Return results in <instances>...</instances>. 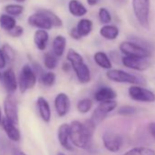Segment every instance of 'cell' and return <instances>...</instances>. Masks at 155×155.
<instances>
[{"mask_svg": "<svg viewBox=\"0 0 155 155\" xmlns=\"http://www.w3.org/2000/svg\"><path fill=\"white\" fill-rule=\"evenodd\" d=\"M69 125V138L73 146L80 149H89L91 144L96 124L90 119L84 122L73 120Z\"/></svg>", "mask_w": 155, "mask_h": 155, "instance_id": "cell-1", "label": "cell"}, {"mask_svg": "<svg viewBox=\"0 0 155 155\" xmlns=\"http://www.w3.org/2000/svg\"><path fill=\"white\" fill-rule=\"evenodd\" d=\"M67 60L74 70L78 81L81 84L89 83L91 80L90 68L84 62L83 57L76 50L69 48L67 53Z\"/></svg>", "mask_w": 155, "mask_h": 155, "instance_id": "cell-2", "label": "cell"}, {"mask_svg": "<svg viewBox=\"0 0 155 155\" xmlns=\"http://www.w3.org/2000/svg\"><path fill=\"white\" fill-rule=\"evenodd\" d=\"M150 0H132V9L138 23L146 30H150Z\"/></svg>", "mask_w": 155, "mask_h": 155, "instance_id": "cell-3", "label": "cell"}, {"mask_svg": "<svg viewBox=\"0 0 155 155\" xmlns=\"http://www.w3.org/2000/svg\"><path fill=\"white\" fill-rule=\"evenodd\" d=\"M106 76L110 81L118 83H129L133 85L146 84L145 80L142 78L121 69H108Z\"/></svg>", "mask_w": 155, "mask_h": 155, "instance_id": "cell-4", "label": "cell"}, {"mask_svg": "<svg viewBox=\"0 0 155 155\" xmlns=\"http://www.w3.org/2000/svg\"><path fill=\"white\" fill-rule=\"evenodd\" d=\"M18 88L21 93H25L28 90H32L37 83V75L31 68V65L25 64L19 74L18 78Z\"/></svg>", "mask_w": 155, "mask_h": 155, "instance_id": "cell-5", "label": "cell"}, {"mask_svg": "<svg viewBox=\"0 0 155 155\" xmlns=\"http://www.w3.org/2000/svg\"><path fill=\"white\" fill-rule=\"evenodd\" d=\"M120 51L128 57H133V58H148L151 56V51L139 46L138 44L127 40L123 41L120 44Z\"/></svg>", "mask_w": 155, "mask_h": 155, "instance_id": "cell-6", "label": "cell"}, {"mask_svg": "<svg viewBox=\"0 0 155 155\" xmlns=\"http://www.w3.org/2000/svg\"><path fill=\"white\" fill-rule=\"evenodd\" d=\"M117 108V102L114 100L110 101H105L100 102L98 107L94 110L91 120L96 124H100L101 121L105 120V118L108 116V114L111 111H113Z\"/></svg>", "mask_w": 155, "mask_h": 155, "instance_id": "cell-7", "label": "cell"}, {"mask_svg": "<svg viewBox=\"0 0 155 155\" xmlns=\"http://www.w3.org/2000/svg\"><path fill=\"white\" fill-rule=\"evenodd\" d=\"M129 95L130 97L136 101L141 102H154L155 101V94L139 85H134L130 87L129 89Z\"/></svg>", "mask_w": 155, "mask_h": 155, "instance_id": "cell-8", "label": "cell"}, {"mask_svg": "<svg viewBox=\"0 0 155 155\" xmlns=\"http://www.w3.org/2000/svg\"><path fill=\"white\" fill-rule=\"evenodd\" d=\"M104 147L110 152H117L122 146V138L120 134L113 131H106L102 136Z\"/></svg>", "mask_w": 155, "mask_h": 155, "instance_id": "cell-9", "label": "cell"}, {"mask_svg": "<svg viewBox=\"0 0 155 155\" xmlns=\"http://www.w3.org/2000/svg\"><path fill=\"white\" fill-rule=\"evenodd\" d=\"M4 112L5 118L13 122L14 124L18 123V109L15 98L12 95L7 96L4 101Z\"/></svg>", "mask_w": 155, "mask_h": 155, "instance_id": "cell-10", "label": "cell"}, {"mask_svg": "<svg viewBox=\"0 0 155 155\" xmlns=\"http://www.w3.org/2000/svg\"><path fill=\"white\" fill-rule=\"evenodd\" d=\"M121 63L126 68L138 70V71L146 70L150 66V62L146 58H133V57H128V56H125L121 58Z\"/></svg>", "mask_w": 155, "mask_h": 155, "instance_id": "cell-11", "label": "cell"}, {"mask_svg": "<svg viewBox=\"0 0 155 155\" xmlns=\"http://www.w3.org/2000/svg\"><path fill=\"white\" fill-rule=\"evenodd\" d=\"M28 23L29 26L36 28L38 29L50 30L53 28L52 24L48 19V18L38 11H37L35 14H33L28 18Z\"/></svg>", "mask_w": 155, "mask_h": 155, "instance_id": "cell-12", "label": "cell"}, {"mask_svg": "<svg viewBox=\"0 0 155 155\" xmlns=\"http://www.w3.org/2000/svg\"><path fill=\"white\" fill-rule=\"evenodd\" d=\"M54 106L59 117L66 116L70 109V100L68 94L64 92L58 93L54 100Z\"/></svg>", "mask_w": 155, "mask_h": 155, "instance_id": "cell-13", "label": "cell"}, {"mask_svg": "<svg viewBox=\"0 0 155 155\" xmlns=\"http://www.w3.org/2000/svg\"><path fill=\"white\" fill-rule=\"evenodd\" d=\"M1 80L3 81L4 86L8 93H13L18 90V79L15 71L12 68H8L7 70H5V72L2 74Z\"/></svg>", "mask_w": 155, "mask_h": 155, "instance_id": "cell-14", "label": "cell"}, {"mask_svg": "<svg viewBox=\"0 0 155 155\" xmlns=\"http://www.w3.org/2000/svg\"><path fill=\"white\" fill-rule=\"evenodd\" d=\"M58 140L59 144L67 150H73V145L69 138V125L63 123L58 127Z\"/></svg>", "mask_w": 155, "mask_h": 155, "instance_id": "cell-15", "label": "cell"}, {"mask_svg": "<svg viewBox=\"0 0 155 155\" xmlns=\"http://www.w3.org/2000/svg\"><path fill=\"white\" fill-rule=\"evenodd\" d=\"M1 126L4 131L6 132L7 136L8 137V139H10L12 141H15V142H18L20 140L21 134H20L19 130L16 127V124H14L8 119L4 118L2 120Z\"/></svg>", "mask_w": 155, "mask_h": 155, "instance_id": "cell-16", "label": "cell"}, {"mask_svg": "<svg viewBox=\"0 0 155 155\" xmlns=\"http://www.w3.org/2000/svg\"><path fill=\"white\" fill-rule=\"evenodd\" d=\"M37 106L40 118L45 122H49L51 120V110L48 101L43 97H38L37 100Z\"/></svg>", "mask_w": 155, "mask_h": 155, "instance_id": "cell-17", "label": "cell"}, {"mask_svg": "<svg viewBox=\"0 0 155 155\" xmlns=\"http://www.w3.org/2000/svg\"><path fill=\"white\" fill-rule=\"evenodd\" d=\"M68 8L69 13L76 18H82L88 13V9L80 0H69Z\"/></svg>", "mask_w": 155, "mask_h": 155, "instance_id": "cell-18", "label": "cell"}, {"mask_svg": "<svg viewBox=\"0 0 155 155\" xmlns=\"http://www.w3.org/2000/svg\"><path fill=\"white\" fill-rule=\"evenodd\" d=\"M48 38H49V35L48 33V30L45 29L36 30V32L34 33V43L36 48L40 51L45 50L48 45Z\"/></svg>", "mask_w": 155, "mask_h": 155, "instance_id": "cell-19", "label": "cell"}, {"mask_svg": "<svg viewBox=\"0 0 155 155\" xmlns=\"http://www.w3.org/2000/svg\"><path fill=\"white\" fill-rule=\"evenodd\" d=\"M117 97V93L110 87H101L94 93V99L98 102L114 100Z\"/></svg>", "mask_w": 155, "mask_h": 155, "instance_id": "cell-20", "label": "cell"}, {"mask_svg": "<svg viewBox=\"0 0 155 155\" xmlns=\"http://www.w3.org/2000/svg\"><path fill=\"white\" fill-rule=\"evenodd\" d=\"M120 34L119 28L114 25L106 24L100 29V35L107 40H114Z\"/></svg>", "mask_w": 155, "mask_h": 155, "instance_id": "cell-21", "label": "cell"}, {"mask_svg": "<svg viewBox=\"0 0 155 155\" xmlns=\"http://www.w3.org/2000/svg\"><path fill=\"white\" fill-rule=\"evenodd\" d=\"M66 45H67V38L62 35L57 36L52 42L53 53L58 58L62 57L66 49Z\"/></svg>", "mask_w": 155, "mask_h": 155, "instance_id": "cell-22", "label": "cell"}, {"mask_svg": "<svg viewBox=\"0 0 155 155\" xmlns=\"http://www.w3.org/2000/svg\"><path fill=\"white\" fill-rule=\"evenodd\" d=\"M93 28V23L91 19L88 18H81L77 24L76 29L79 32L81 38L89 36Z\"/></svg>", "mask_w": 155, "mask_h": 155, "instance_id": "cell-23", "label": "cell"}, {"mask_svg": "<svg viewBox=\"0 0 155 155\" xmlns=\"http://www.w3.org/2000/svg\"><path fill=\"white\" fill-rule=\"evenodd\" d=\"M93 59H94L95 63L99 67H101V68L110 69L111 67H112V63L110 61V58L103 51H98V52H96L94 54V56H93Z\"/></svg>", "mask_w": 155, "mask_h": 155, "instance_id": "cell-24", "label": "cell"}, {"mask_svg": "<svg viewBox=\"0 0 155 155\" xmlns=\"http://www.w3.org/2000/svg\"><path fill=\"white\" fill-rule=\"evenodd\" d=\"M17 25V21L14 17L8 14L0 15V28L6 31L11 30Z\"/></svg>", "mask_w": 155, "mask_h": 155, "instance_id": "cell-25", "label": "cell"}, {"mask_svg": "<svg viewBox=\"0 0 155 155\" xmlns=\"http://www.w3.org/2000/svg\"><path fill=\"white\" fill-rule=\"evenodd\" d=\"M38 11L40 12L41 14L45 15L48 18V19L50 21V23L52 24L53 27H55V28H61L63 26V22H62L61 18L57 14H55L53 11L48 10V9H39Z\"/></svg>", "mask_w": 155, "mask_h": 155, "instance_id": "cell-26", "label": "cell"}, {"mask_svg": "<svg viewBox=\"0 0 155 155\" xmlns=\"http://www.w3.org/2000/svg\"><path fill=\"white\" fill-rule=\"evenodd\" d=\"M58 57H57L53 52H47L44 56V66L46 68L52 70L57 68L58 63Z\"/></svg>", "mask_w": 155, "mask_h": 155, "instance_id": "cell-27", "label": "cell"}, {"mask_svg": "<svg viewBox=\"0 0 155 155\" xmlns=\"http://www.w3.org/2000/svg\"><path fill=\"white\" fill-rule=\"evenodd\" d=\"M39 81L41 84L45 87H52L56 82V75L55 73L48 71V72H43L39 76Z\"/></svg>", "mask_w": 155, "mask_h": 155, "instance_id": "cell-28", "label": "cell"}, {"mask_svg": "<svg viewBox=\"0 0 155 155\" xmlns=\"http://www.w3.org/2000/svg\"><path fill=\"white\" fill-rule=\"evenodd\" d=\"M4 10L6 14L10 15L12 17H18L24 12V7L19 4H8L5 6Z\"/></svg>", "mask_w": 155, "mask_h": 155, "instance_id": "cell-29", "label": "cell"}, {"mask_svg": "<svg viewBox=\"0 0 155 155\" xmlns=\"http://www.w3.org/2000/svg\"><path fill=\"white\" fill-rule=\"evenodd\" d=\"M123 155H155V150L146 147H135L126 151Z\"/></svg>", "mask_w": 155, "mask_h": 155, "instance_id": "cell-30", "label": "cell"}, {"mask_svg": "<svg viewBox=\"0 0 155 155\" xmlns=\"http://www.w3.org/2000/svg\"><path fill=\"white\" fill-rule=\"evenodd\" d=\"M92 105H93L92 101L89 98H85V99H82L78 102L77 110H79V112H81V114H86L91 110Z\"/></svg>", "mask_w": 155, "mask_h": 155, "instance_id": "cell-31", "label": "cell"}, {"mask_svg": "<svg viewBox=\"0 0 155 155\" xmlns=\"http://www.w3.org/2000/svg\"><path fill=\"white\" fill-rule=\"evenodd\" d=\"M4 55H5V58L7 59V61L8 60L9 62H13L15 61L16 59V51L14 50V48L8 45V44H4L1 48Z\"/></svg>", "mask_w": 155, "mask_h": 155, "instance_id": "cell-32", "label": "cell"}, {"mask_svg": "<svg viewBox=\"0 0 155 155\" xmlns=\"http://www.w3.org/2000/svg\"><path fill=\"white\" fill-rule=\"evenodd\" d=\"M98 16H99V19H100L101 23H102L103 25L110 24L111 22V19H112L111 18V15H110V11L107 8H100Z\"/></svg>", "mask_w": 155, "mask_h": 155, "instance_id": "cell-33", "label": "cell"}, {"mask_svg": "<svg viewBox=\"0 0 155 155\" xmlns=\"http://www.w3.org/2000/svg\"><path fill=\"white\" fill-rule=\"evenodd\" d=\"M129 40H130V41L138 44L139 46H140V47H142V48H146V49H148L150 51H152V49H153V46L149 41H147L146 39H144L142 38L131 36V37H130V39Z\"/></svg>", "mask_w": 155, "mask_h": 155, "instance_id": "cell-34", "label": "cell"}, {"mask_svg": "<svg viewBox=\"0 0 155 155\" xmlns=\"http://www.w3.org/2000/svg\"><path fill=\"white\" fill-rule=\"evenodd\" d=\"M137 110L136 108L132 107V106H129V105H125L120 107L118 110V114L122 115V116H128V115H132L134 113H136Z\"/></svg>", "mask_w": 155, "mask_h": 155, "instance_id": "cell-35", "label": "cell"}, {"mask_svg": "<svg viewBox=\"0 0 155 155\" xmlns=\"http://www.w3.org/2000/svg\"><path fill=\"white\" fill-rule=\"evenodd\" d=\"M8 32V35H10L13 38H19L24 34V28L21 26L16 25L11 30H9Z\"/></svg>", "mask_w": 155, "mask_h": 155, "instance_id": "cell-36", "label": "cell"}, {"mask_svg": "<svg viewBox=\"0 0 155 155\" xmlns=\"http://www.w3.org/2000/svg\"><path fill=\"white\" fill-rule=\"evenodd\" d=\"M69 36H70L73 39H75V40H80V39L82 38L81 37V35L79 34V32H78V30L76 29V28H72L70 29V31H69Z\"/></svg>", "mask_w": 155, "mask_h": 155, "instance_id": "cell-37", "label": "cell"}, {"mask_svg": "<svg viewBox=\"0 0 155 155\" xmlns=\"http://www.w3.org/2000/svg\"><path fill=\"white\" fill-rule=\"evenodd\" d=\"M7 65V59L5 58V55L2 51V49L0 48V68H4Z\"/></svg>", "mask_w": 155, "mask_h": 155, "instance_id": "cell-38", "label": "cell"}, {"mask_svg": "<svg viewBox=\"0 0 155 155\" xmlns=\"http://www.w3.org/2000/svg\"><path fill=\"white\" fill-rule=\"evenodd\" d=\"M148 129H149V131H150V135L155 139V122H150L148 125Z\"/></svg>", "mask_w": 155, "mask_h": 155, "instance_id": "cell-39", "label": "cell"}, {"mask_svg": "<svg viewBox=\"0 0 155 155\" xmlns=\"http://www.w3.org/2000/svg\"><path fill=\"white\" fill-rule=\"evenodd\" d=\"M100 2H101V0H87L88 5H89V6H91V7L96 6V5H98Z\"/></svg>", "mask_w": 155, "mask_h": 155, "instance_id": "cell-40", "label": "cell"}, {"mask_svg": "<svg viewBox=\"0 0 155 155\" xmlns=\"http://www.w3.org/2000/svg\"><path fill=\"white\" fill-rule=\"evenodd\" d=\"M127 1L128 0H112V2L117 6H123L124 4L127 3Z\"/></svg>", "mask_w": 155, "mask_h": 155, "instance_id": "cell-41", "label": "cell"}, {"mask_svg": "<svg viewBox=\"0 0 155 155\" xmlns=\"http://www.w3.org/2000/svg\"><path fill=\"white\" fill-rule=\"evenodd\" d=\"M70 68H71V66H70V64L68 62H65L63 64V69H64V71H68Z\"/></svg>", "mask_w": 155, "mask_h": 155, "instance_id": "cell-42", "label": "cell"}, {"mask_svg": "<svg viewBox=\"0 0 155 155\" xmlns=\"http://www.w3.org/2000/svg\"><path fill=\"white\" fill-rule=\"evenodd\" d=\"M14 155H27V154H26L24 151L18 150H15V152H14Z\"/></svg>", "mask_w": 155, "mask_h": 155, "instance_id": "cell-43", "label": "cell"}, {"mask_svg": "<svg viewBox=\"0 0 155 155\" xmlns=\"http://www.w3.org/2000/svg\"><path fill=\"white\" fill-rule=\"evenodd\" d=\"M2 110H1V107H0V126H1V123H2Z\"/></svg>", "mask_w": 155, "mask_h": 155, "instance_id": "cell-44", "label": "cell"}, {"mask_svg": "<svg viewBox=\"0 0 155 155\" xmlns=\"http://www.w3.org/2000/svg\"><path fill=\"white\" fill-rule=\"evenodd\" d=\"M16 2H18V3H24L26 0H15Z\"/></svg>", "mask_w": 155, "mask_h": 155, "instance_id": "cell-45", "label": "cell"}, {"mask_svg": "<svg viewBox=\"0 0 155 155\" xmlns=\"http://www.w3.org/2000/svg\"><path fill=\"white\" fill-rule=\"evenodd\" d=\"M57 155H66V154H65V153H63V152H60V151H59V152H58V154H57Z\"/></svg>", "mask_w": 155, "mask_h": 155, "instance_id": "cell-46", "label": "cell"}, {"mask_svg": "<svg viewBox=\"0 0 155 155\" xmlns=\"http://www.w3.org/2000/svg\"><path fill=\"white\" fill-rule=\"evenodd\" d=\"M1 77H2V74H1V72H0V80H1Z\"/></svg>", "mask_w": 155, "mask_h": 155, "instance_id": "cell-47", "label": "cell"}]
</instances>
